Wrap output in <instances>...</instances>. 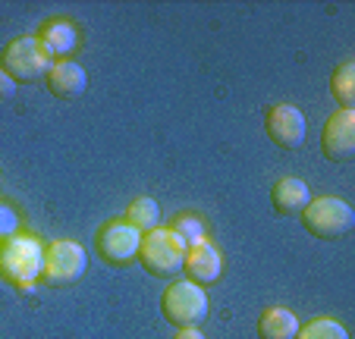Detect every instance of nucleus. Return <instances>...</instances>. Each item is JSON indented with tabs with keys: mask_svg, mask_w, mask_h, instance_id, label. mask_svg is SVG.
<instances>
[{
	"mask_svg": "<svg viewBox=\"0 0 355 339\" xmlns=\"http://www.w3.org/2000/svg\"><path fill=\"white\" fill-rule=\"evenodd\" d=\"M330 94L340 104V110H352L355 107V63L343 60L330 76Z\"/></svg>",
	"mask_w": 355,
	"mask_h": 339,
	"instance_id": "nucleus-15",
	"label": "nucleus"
},
{
	"mask_svg": "<svg viewBox=\"0 0 355 339\" xmlns=\"http://www.w3.org/2000/svg\"><path fill=\"white\" fill-rule=\"evenodd\" d=\"M173 339H205V333H201L198 327H180V330L173 333Z\"/></svg>",
	"mask_w": 355,
	"mask_h": 339,
	"instance_id": "nucleus-21",
	"label": "nucleus"
},
{
	"mask_svg": "<svg viewBox=\"0 0 355 339\" xmlns=\"http://www.w3.org/2000/svg\"><path fill=\"white\" fill-rule=\"evenodd\" d=\"M16 233H19V214H16L13 205L0 201V242H7Z\"/></svg>",
	"mask_w": 355,
	"mask_h": 339,
	"instance_id": "nucleus-19",
	"label": "nucleus"
},
{
	"mask_svg": "<svg viewBox=\"0 0 355 339\" xmlns=\"http://www.w3.org/2000/svg\"><path fill=\"white\" fill-rule=\"evenodd\" d=\"M139 264L145 267L151 277H176L182 270V261H186V245L173 229H151V233H141V245H139Z\"/></svg>",
	"mask_w": 355,
	"mask_h": 339,
	"instance_id": "nucleus-2",
	"label": "nucleus"
},
{
	"mask_svg": "<svg viewBox=\"0 0 355 339\" xmlns=\"http://www.w3.org/2000/svg\"><path fill=\"white\" fill-rule=\"evenodd\" d=\"M44 88L60 101H76L85 94L88 76L76 60H54L44 76Z\"/></svg>",
	"mask_w": 355,
	"mask_h": 339,
	"instance_id": "nucleus-12",
	"label": "nucleus"
},
{
	"mask_svg": "<svg viewBox=\"0 0 355 339\" xmlns=\"http://www.w3.org/2000/svg\"><path fill=\"white\" fill-rule=\"evenodd\" d=\"M0 186H3V176H0Z\"/></svg>",
	"mask_w": 355,
	"mask_h": 339,
	"instance_id": "nucleus-22",
	"label": "nucleus"
},
{
	"mask_svg": "<svg viewBox=\"0 0 355 339\" xmlns=\"http://www.w3.org/2000/svg\"><path fill=\"white\" fill-rule=\"evenodd\" d=\"M35 41L41 44V51L47 53V60H69V53L79 47V28L69 19H47L41 22V28L35 32Z\"/></svg>",
	"mask_w": 355,
	"mask_h": 339,
	"instance_id": "nucleus-10",
	"label": "nucleus"
},
{
	"mask_svg": "<svg viewBox=\"0 0 355 339\" xmlns=\"http://www.w3.org/2000/svg\"><path fill=\"white\" fill-rule=\"evenodd\" d=\"M299 318L289 308H268L258 318V336L261 339H295L299 333Z\"/></svg>",
	"mask_w": 355,
	"mask_h": 339,
	"instance_id": "nucleus-14",
	"label": "nucleus"
},
{
	"mask_svg": "<svg viewBox=\"0 0 355 339\" xmlns=\"http://www.w3.org/2000/svg\"><path fill=\"white\" fill-rule=\"evenodd\" d=\"M139 245H141V233L135 226H129L126 220H110L94 236V248L104 258V264H110V267L132 264L135 254H139Z\"/></svg>",
	"mask_w": 355,
	"mask_h": 339,
	"instance_id": "nucleus-7",
	"label": "nucleus"
},
{
	"mask_svg": "<svg viewBox=\"0 0 355 339\" xmlns=\"http://www.w3.org/2000/svg\"><path fill=\"white\" fill-rule=\"evenodd\" d=\"M302 223L315 239H340L355 226V211L343 198H311L302 211Z\"/></svg>",
	"mask_w": 355,
	"mask_h": 339,
	"instance_id": "nucleus-5",
	"label": "nucleus"
},
{
	"mask_svg": "<svg viewBox=\"0 0 355 339\" xmlns=\"http://www.w3.org/2000/svg\"><path fill=\"white\" fill-rule=\"evenodd\" d=\"M309 201H311V189L302 180H295V176H283V180H277L270 186V205H274L277 214H286V217L302 214L309 207Z\"/></svg>",
	"mask_w": 355,
	"mask_h": 339,
	"instance_id": "nucleus-13",
	"label": "nucleus"
},
{
	"mask_svg": "<svg viewBox=\"0 0 355 339\" xmlns=\"http://www.w3.org/2000/svg\"><path fill=\"white\" fill-rule=\"evenodd\" d=\"M321 154L334 164H346L355 154V110H336L321 129Z\"/></svg>",
	"mask_w": 355,
	"mask_h": 339,
	"instance_id": "nucleus-9",
	"label": "nucleus"
},
{
	"mask_svg": "<svg viewBox=\"0 0 355 339\" xmlns=\"http://www.w3.org/2000/svg\"><path fill=\"white\" fill-rule=\"evenodd\" d=\"M44 270V245L35 236L16 233L0 242V279L16 293H32Z\"/></svg>",
	"mask_w": 355,
	"mask_h": 339,
	"instance_id": "nucleus-1",
	"label": "nucleus"
},
{
	"mask_svg": "<svg viewBox=\"0 0 355 339\" xmlns=\"http://www.w3.org/2000/svg\"><path fill=\"white\" fill-rule=\"evenodd\" d=\"M264 129H268V139L274 141L283 151H295L305 141V113L293 104H274L268 107V116H264Z\"/></svg>",
	"mask_w": 355,
	"mask_h": 339,
	"instance_id": "nucleus-8",
	"label": "nucleus"
},
{
	"mask_svg": "<svg viewBox=\"0 0 355 339\" xmlns=\"http://www.w3.org/2000/svg\"><path fill=\"white\" fill-rule=\"evenodd\" d=\"M0 69L16 82V85H32V82H44L51 60L35 41V35H19V38L7 41L0 51Z\"/></svg>",
	"mask_w": 355,
	"mask_h": 339,
	"instance_id": "nucleus-3",
	"label": "nucleus"
},
{
	"mask_svg": "<svg viewBox=\"0 0 355 339\" xmlns=\"http://www.w3.org/2000/svg\"><path fill=\"white\" fill-rule=\"evenodd\" d=\"M295 339H349V333H346V327H343L340 320L315 318V320H309L305 327H299Z\"/></svg>",
	"mask_w": 355,
	"mask_h": 339,
	"instance_id": "nucleus-17",
	"label": "nucleus"
},
{
	"mask_svg": "<svg viewBox=\"0 0 355 339\" xmlns=\"http://www.w3.org/2000/svg\"><path fill=\"white\" fill-rule=\"evenodd\" d=\"M126 220L129 226H135L139 233H151V229H157V223H161V205H157L155 198H148V195H141V198H135L132 205L126 207Z\"/></svg>",
	"mask_w": 355,
	"mask_h": 339,
	"instance_id": "nucleus-16",
	"label": "nucleus"
},
{
	"mask_svg": "<svg viewBox=\"0 0 355 339\" xmlns=\"http://www.w3.org/2000/svg\"><path fill=\"white\" fill-rule=\"evenodd\" d=\"M176 236L182 239V245L186 248H195L201 245V242H208V233H205V223H201L195 214H182V217H176V223L170 226Z\"/></svg>",
	"mask_w": 355,
	"mask_h": 339,
	"instance_id": "nucleus-18",
	"label": "nucleus"
},
{
	"mask_svg": "<svg viewBox=\"0 0 355 339\" xmlns=\"http://www.w3.org/2000/svg\"><path fill=\"white\" fill-rule=\"evenodd\" d=\"M182 270H186V279L195 283V286H211L217 283L223 273V258L211 242H201L195 248H186V261H182Z\"/></svg>",
	"mask_w": 355,
	"mask_h": 339,
	"instance_id": "nucleus-11",
	"label": "nucleus"
},
{
	"mask_svg": "<svg viewBox=\"0 0 355 339\" xmlns=\"http://www.w3.org/2000/svg\"><path fill=\"white\" fill-rule=\"evenodd\" d=\"M208 311H211L208 293L201 286H195V283H189V279L170 283L161 295V314L176 330L180 327H198L201 320L208 318Z\"/></svg>",
	"mask_w": 355,
	"mask_h": 339,
	"instance_id": "nucleus-4",
	"label": "nucleus"
},
{
	"mask_svg": "<svg viewBox=\"0 0 355 339\" xmlns=\"http://www.w3.org/2000/svg\"><path fill=\"white\" fill-rule=\"evenodd\" d=\"M88 267V254L79 242L73 239H57L51 245H44V270L41 279L47 286H69L85 273Z\"/></svg>",
	"mask_w": 355,
	"mask_h": 339,
	"instance_id": "nucleus-6",
	"label": "nucleus"
},
{
	"mask_svg": "<svg viewBox=\"0 0 355 339\" xmlns=\"http://www.w3.org/2000/svg\"><path fill=\"white\" fill-rule=\"evenodd\" d=\"M13 94H16V82L10 79L3 69H0V101H10Z\"/></svg>",
	"mask_w": 355,
	"mask_h": 339,
	"instance_id": "nucleus-20",
	"label": "nucleus"
}]
</instances>
